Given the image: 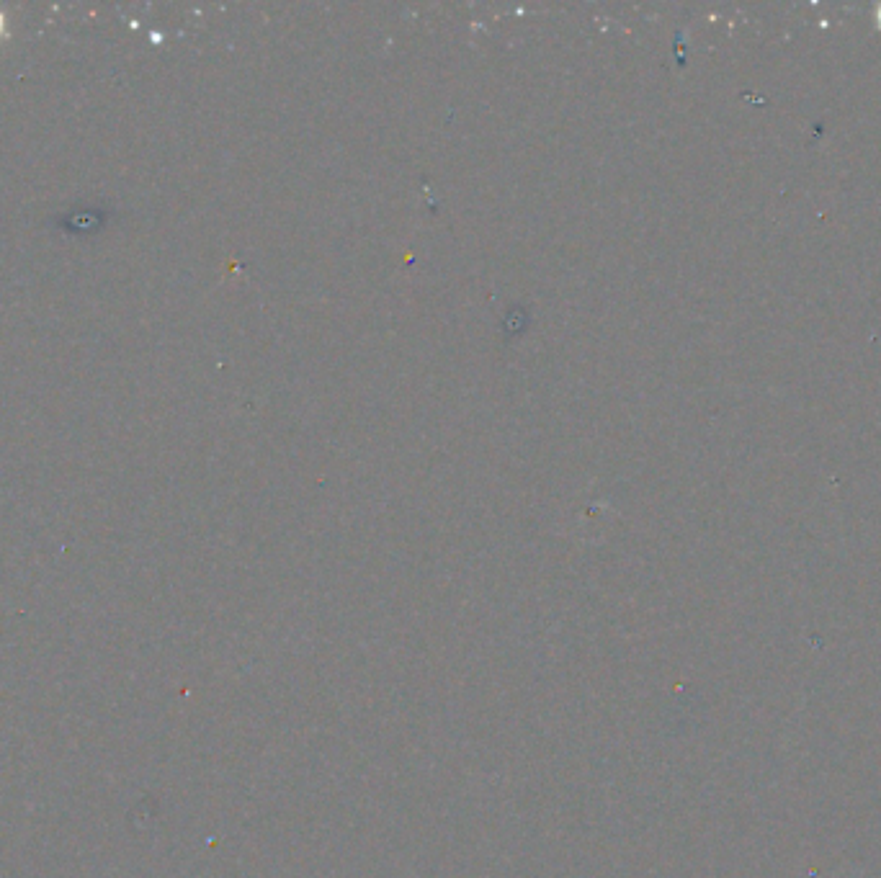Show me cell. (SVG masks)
<instances>
[{"instance_id":"obj_1","label":"cell","mask_w":881,"mask_h":878,"mask_svg":"<svg viewBox=\"0 0 881 878\" xmlns=\"http://www.w3.org/2000/svg\"><path fill=\"white\" fill-rule=\"evenodd\" d=\"M0 31H3V19H0Z\"/></svg>"}]
</instances>
